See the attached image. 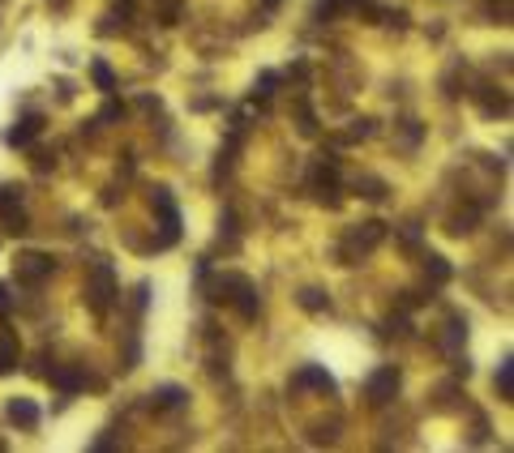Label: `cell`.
<instances>
[{
    "instance_id": "16",
    "label": "cell",
    "mask_w": 514,
    "mask_h": 453,
    "mask_svg": "<svg viewBox=\"0 0 514 453\" xmlns=\"http://www.w3.org/2000/svg\"><path fill=\"white\" fill-rule=\"evenodd\" d=\"M497 389H501V398H514V364L510 359L497 368Z\"/></svg>"
},
{
    "instance_id": "23",
    "label": "cell",
    "mask_w": 514,
    "mask_h": 453,
    "mask_svg": "<svg viewBox=\"0 0 514 453\" xmlns=\"http://www.w3.org/2000/svg\"><path fill=\"white\" fill-rule=\"evenodd\" d=\"M9 304V295H5V282H0V308H5Z\"/></svg>"
},
{
    "instance_id": "22",
    "label": "cell",
    "mask_w": 514,
    "mask_h": 453,
    "mask_svg": "<svg viewBox=\"0 0 514 453\" xmlns=\"http://www.w3.org/2000/svg\"><path fill=\"white\" fill-rule=\"evenodd\" d=\"M116 9H120V13H129V9H133V0H116Z\"/></svg>"
},
{
    "instance_id": "9",
    "label": "cell",
    "mask_w": 514,
    "mask_h": 453,
    "mask_svg": "<svg viewBox=\"0 0 514 453\" xmlns=\"http://www.w3.org/2000/svg\"><path fill=\"white\" fill-rule=\"evenodd\" d=\"M39 133H43V116H26L22 125H13V129L5 133V141H9V146H30Z\"/></svg>"
},
{
    "instance_id": "7",
    "label": "cell",
    "mask_w": 514,
    "mask_h": 453,
    "mask_svg": "<svg viewBox=\"0 0 514 453\" xmlns=\"http://www.w3.org/2000/svg\"><path fill=\"white\" fill-rule=\"evenodd\" d=\"M5 415H9L18 428H26V432H35V428H39V419H43V415H39V407H35L30 398H13V402L5 407Z\"/></svg>"
},
{
    "instance_id": "20",
    "label": "cell",
    "mask_w": 514,
    "mask_h": 453,
    "mask_svg": "<svg viewBox=\"0 0 514 453\" xmlns=\"http://www.w3.org/2000/svg\"><path fill=\"white\" fill-rule=\"evenodd\" d=\"M180 18V0H163V26H176Z\"/></svg>"
},
{
    "instance_id": "21",
    "label": "cell",
    "mask_w": 514,
    "mask_h": 453,
    "mask_svg": "<svg viewBox=\"0 0 514 453\" xmlns=\"http://www.w3.org/2000/svg\"><path fill=\"white\" fill-rule=\"evenodd\" d=\"M120 116H125L120 103H108V107H103V120H120Z\"/></svg>"
},
{
    "instance_id": "24",
    "label": "cell",
    "mask_w": 514,
    "mask_h": 453,
    "mask_svg": "<svg viewBox=\"0 0 514 453\" xmlns=\"http://www.w3.org/2000/svg\"><path fill=\"white\" fill-rule=\"evenodd\" d=\"M266 9H279V0H266Z\"/></svg>"
},
{
    "instance_id": "19",
    "label": "cell",
    "mask_w": 514,
    "mask_h": 453,
    "mask_svg": "<svg viewBox=\"0 0 514 453\" xmlns=\"http://www.w3.org/2000/svg\"><path fill=\"white\" fill-rule=\"evenodd\" d=\"M275 82H279V73H262V82H257V90H253V94L270 98V94H275Z\"/></svg>"
},
{
    "instance_id": "3",
    "label": "cell",
    "mask_w": 514,
    "mask_h": 453,
    "mask_svg": "<svg viewBox=\"0 0 514 453\" xmlns=\"http://www.w3.org/2000/svg\"><path fill=\"white\" fill-rule=\"evenodd\" d=\"M112 304H116V269H112L108 261H99V265L90 269V282H86V308H90L94 317H108Z\"/></svg>"
},
{
    "instance_id": "4",
    "label": "cell",
    "mask_w": 514,
    "mask_h": 453,
    "mask_svg": "<svg viewBox=\"0 0 514 453\" xmlns=\"http://www.w3.org/2000/svg\"><path fill=\"white\" fill-rule=\"evenodd\" d=\"M399 385H403V372H399L394 364L377 368V372L365 381V398H369V407H386L394 393H399Z\"/></svg>"
},
{
    "instance_id": "5",
    "label": "cell",
    "mask_w": 514,
    "mask_h": 453,
    "mask_svg": "<svg viewBox=\"0 0 514 453\" xmlns=\"http://www.w3.org/2000/svg\"><path fill=\"white\" fill-rule=\"evenodd\" d=\"M154 214H159V222H163V248L168 244H176V236H180V210H176V201H172V193L168 189H154Z\"/></svg>"
},
{
    "instance_id": "15",
    "label": "cell",
    "mask_w": 514,
    "mask_h": 453,
    "mask_svg": "<svg viewBox=\"0 0 514 453\" xmlns=\"http://www.w3.org/2000/svg\"><path fill=\"white\" fill-rule=\"evenodd\" d=\"M300 308H308V312H326V308H330V300H326L322 291L308 287V291H300Z\"/></svg>"
},
{
    "instance_id": "1",
    "label": "cell",
    "mask_w": 514,
    "mask_h": 453,
    "mask_svg": "<svg viewBox=\"0 0 514 453\" xmlns=\"http://www.w3.org/2000/svg\"><path fill=\"white\" fill-rule=\"evenodd\" d=\"M211 300L232 304L244 321H253V317H257V291H253V282H249L244 274H223L215 287H211Z\"/></svg>"
},
{
    "instance_id": "2",
    "label": "cell",
    "mask_w": 514,
    "mask_h": 453,
    "mask_svg": "<svg viewBox=\"0 0 514 453\" xmlns=\"http://www.w3.org/2000/svg\"><path fill=\"white\" fill-rule=\"evenodd\" d=\"M382 240H386V222H360V226H351V231L343 236V244H339V261H343V265L365 261Z\"/></svg>"
},
{
    "instance_id": "11",
    "label": "cell",
    "mask_w": 514,
    "mask_h": 453,
    "mask_svg": "<svg viewBox=\"0 0 514 453\" xmlns=\"http://www.w3.org/2000/svg\"><path fill=\"white\" fill-rule=\"evenodd\" d=\"M51 385L65 393H77V389H86V372L82 368H51Z\"/></svg>"
},
{
    "instance_id": "10",
    "label": "cell",
    "mask_w": 514,
    "mask_h": 453,
    "mask_svg": "<svg viewBox=\"0 0 514 453\" xmlns=\"http://www.w3.org/2000/svg\"><path fill=\"white\" fill-rule=\"evenodd\" d=\"M150 407L154 411H176V407H184V389L180 385H159L150 393Z\"/></svg>"
},
{
    "instance_id": "12",
    "label": "cell",
    "mask_w": 514,
    "mask_h": 453,
    "mask_svg": "<svg viewBox=\"0 0 514 453\" xmlns=\"http://www.w3.org/2000/svg\"><path fill=\"white\" fill-rule=\"evenodd\" d=\"M13 364H18V338L5 333V338H0V376L13 372Z\"/></svg>"
},
{
    "instance_id": "8",
    "label": "cell",
    "mask_w": 514,
    "mask_h": 453,
    "mask_svg": "<svg viewBox=\"0 0 514 453\" xmlns=\"http://www.w3.org/2000/svg\"><path fill=\"white\" fill-rule=\"evenodd\" d=\"M292 385H296V389H304V385H308V389L330 393V389H334V376H330L326 368H300V372L292 376Z\"/></svg>"
},
{
    "instance_id": "18",
    "label": "cell",
    "mask_w": 514,
    "mask_h": 453,
    "mask_svg": "<svg viewBox=\"0 0 514 453\" xmlns=\"http://www.w3.org/2000/svg\"><path fill=\"white\" fill-rule=\"evenodd\" d=\"M356 189H365L369 201H382V197H386V184H382V180H356Z\"/></svg>"
},
{
    "instance_id": "13",
    "label": "cell",
    "mask_w": 514,
    "mask_h": 453,
    "mask_svg": "<svg viewBox=\"0 0 514 453\" xmlns=\"http://www.w3.org/2000/svg\"><path fill=\"white\" fill-rule=\"evenodd\" d=\"M90 77H94V86H99L103 94H108V90H116V73L108 69V60H94V65H90Z\"/></svg>"
},
{
    "instance_id": "17",
    "label": "cell",
    "mask_w": 514,
    "mask_h": 453,
    "mask_svg": "<svg viewBox=\"0 0 514 453\" xmlns=\"http://www.w3.org/2000/svg\"><path fill=\"white\" fill-rule=\"evenodd\" d=\"M425 269L433 274V282H446V278H450V265H446V257H429V261H425Z\"/></svg>"
},
{
    "instance_id": "6",
    "label": "cell",
    "mask_w": 514,
    "mask_h": 453,
    "mask_svg": "<svg viewBox=\"0 0 514 453\" xmlns=\"http://www.w3.org/2000/svg\"><path fill=\"white\" fill-rule=\"evenodd\" d=\"M56 274V261H51L47 253H26L18 257V282H26V287H39L43 278Z\"/></svg>"
},
{
    "instance_id": "14",
    "label": "cell",
    "mask_w": 514,
    "mask_h": 453,
    "mask_svg": "<svg viewBox=\"0 0 514 453\" xmlns=\"http://www.w3.org/2000/svg\"><path fill=\"white\" fill-rule=\"evenodd\" d=\"M369 133H373V125H369V120H356V125H351V129H343L334 141H339V146H351V141H365Z\"/></svg>"
}]
</instances>
